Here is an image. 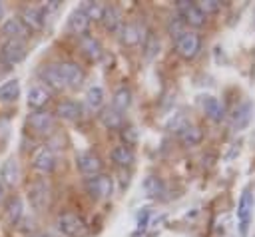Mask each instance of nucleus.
I'll return each instance as SVG.
<instances>
[{
  "instance_id": "f257e3e1",
  "label": "nucleus",
  "mask_w": 255,
  "mask_h": 237,
  "mask_svg": "<svg viewBox=\"0 0 255 237\" xmlns=\"http://www.w3.org/2000/svg\"><path fill=\"white\" fill-rule=\"evenodd\" d=\"M58 229L66 237H88L90 235V229H88L86 221L78 213H72V211H66V213L58 215Z\"/></svg>"
},
{
  "instance_id": "f03ea898",
  "label": "nucleus",
  "mask_w": 255,
  "mask_h": 237,
  "mask_svg": "<svg viewBox=\"0 0 255 237\" xmlns=\"http://www.w3.org/2000/svg\"><path fill=\"white\" fill-rule=\"evenodd\" d=\"M175 52L177 56H181L183 60H191L199 54L201 50V38L197 32H183L181 36L175 38Z\"/></svg>"
},
{
  "instance_id": "7ed1b4c3",
  "label": "nucleus",
  "mask_w": 255,
  "mask_h": 237,
  "mask_svg": "<svg viewBox=\"0 0 255 237\" xmlns=\"http://www.w3.org/2000/svg\"><path fill=\"white\" fill-rule=\"evenodd\" d=\"M86 191L96 199H108L114 193V179L110 175L98 173L92 177H86Z\"/></svg>"
},
{
  "instance_id": "20e7f679",
  "label": "nucleus",
  "mask_w": 255,
  "mask_h": 237,
  "mask_svg": "<svg viewBox=\"0 0 255 237\" xmlns=\"http://www.w3.org/2000/svg\"><path fill=\"white\" fill-rule=\"evenodd\" d=\"M28 203L34 211H44L50 203V185L44 179H36L28 185Z\"/></svg>"
},
{
  "instance_id": "39448f33",
  "label": "nucleus",
  "mask_w": 255,
  "mask_h": 237,
  "mask_svg": "<svg viewBox=\"0 0 255 237\" xmlns=\"http://www.w3.org/2000/svg\"><path fill=\"white\" fill-rule=\"evenodd\" d=\"M28 54L26 42L24 40H6L0 48V60L8 66H16L20 64Z\"/></svg>"
},
{
  "instance_id": "423d86ee",
  "label": "nucleus",
  "mask_w": 255,
  "mask_h": 237,
  "mask_svg": "<svg viewBox=\"0 0 255 237\" xmlns=\"http://www.w3.org/2000/svg\"><path fill=\"white\" fill-rule=\"evenodd\" d=\"M251 213H253V195H251L249 189H245L241 193V197H239V203H237V221H239L241 237H247V233H249Z\"/></svg>"
},
{
  "instance_id": "0eeeda50",
  "label": "nucleus",
  "mask_w": 255,
  "mask_h": 237,
  "mask_svg": "<svg viewBox=\"0 0 255 237\" xmlns=\"http://www.w3.org/2000/svg\"><path fill=\"white\" fill-rule=\"evenodd\" d=\"M28 125L36 133H50L56 125V116L48 110H36L28 116Z\"/></svg>"
},
{
  "instance_id": "6e6552de",
  "label": "nucleus",
  "mask_w": 255,
  "mask_h": 237,
  "mask_svg": "<svg viewBox=\"0 0 255 237\" xmlns=\"http://www.w3.org/2000/svg\"><path fill=\"white\" fill-rule=\"evenodd\" d=\"M58 72H60L66 88H80L84 78H86L84 68L78 66L76 62H62V64H58Z\"/></svg>"
},
{
  "instance_id": "1a4fd4ad",
  "label": "nucleus",
  "mask_w": 255,
  "mask_h": 237,
  "mask_svg": "<svg viewBox=\"0 0 255 237\" xmlns=\"http://www.w3.org/2000/svg\"><path fill=\"white\" fill-rule=\"evenodd\" d=\"M76 167H78L86 177H92V175L102 173L104 161H102L100 155H96L94 151H82V153L76 155Z\"/></svg>"
},
{
  "instance_id": "9d476101",
  "label": "nucleus",
  "mask_w": 255,
  "mask_h": 237,
  "mask_svg": "<svg viewBox=\"0 0 255 237\" xmlns=\"http://www.w3.org/2000/svg\"><path fill=\"white\" fill-rule=\"evenodd\" d=\"M177 14L181 16V20L193 28H199L205 24V14L195 6V2H187V0H179L177 2Z\"/></svg>"
},
{
  "instance_id": "9b49d317",
  "label": "nucleus",
  "mask_w": 255,
  "mask_h": 237,
  "mask_svg": "<svg viewBox=\"0 0 255 237\" xmlns=\"http://www.w3.org/2000/svg\"><path fill=\"white\" fill-rule=\"evenodd\" d=\"M32 167L40 173H50L56 167V153L48 145H40L32 155Z\"/></svg>"
},
{
  "instance_id": "f8f14e48",
  "label": "nucleus",
  "mask_w": 255,
  "mask_h": 237,
  "mask_svg": "<svg viewBox=\"0 0 255 237\" xmlns=\"http://www.w3.org/2000/svg\"><path fill=\"white\" fill-rule=\"evenodd\" d=\"M44 20H46V14L38 6H26L20 14V22L28 32H40L44 28Z\"/></svg>"
},
{
  "instance_id": "ddd939ff",
  "label": "nucleus",
  "mask_w": 255,
  "mask_h": 237,
  "mask_svg": "<svg viewBox=\"0 0 255 237\" xmlns=\"http://www.w3.org/2000/svg\"><path fill=\"white\" fill-rule=\"evenodd\" d=\"M118 36H120V42L124 46H137L145 38L143 28L137 22H126V24H122V28L118 30Z\"/></svg>"
},
{
  "instance_id": "4468645a",
  "label": "nucleus",
  "mask_w": 255,
  "mask_h": 237,
  "mask_svg": "<svg viewBox=\"0 0 255 237\" xmlns=\"http://www.w3.org/2000/svg\"><path fill=\"white\" fill-rule=\"evenodd\" d=\"M90 18L84 14V10L82 8H76V10H72L70 12V16H68V32H72V34H76V36H86V32L90 30Z\"/></svg>"
},
{
  "instance_id": "2eb2a0df",
  "label": "nucleus",
  "mask_w": 255,
  "mask_h": 237,
  "mask_svg": "<svg viewBox=\"0 0 255 237\" xmlns=\"http://www.w3.org/2000/svg\"><path fill=\"white\" fill-rule=\"evenodd\" d=\"M50 98H52L50 90L46 86H42V84H36V86H32L28 90L26 104H28V108H32L36 112V110H44V106L50 102Z\"/></svg>"
},
{
  "instance_id": "dca6fc26",
  "label": "nucleus",
  "mask_w": 255,
  "mask_h": 237,
  "mask_svg": "<svg viewBox=\"0 0 255 237\" xmlns=\"http://www.w3.org/2000/svg\"><path fill=\"white\" fill-rule=\"evenodd\" d=\"M24 215V201L20 195H10L6 199V205H4V217L8 221V225H18V221L22 219Z\"/></svg>"
},
{
  "instance_id": "f3484780",
  "label": "nucleus",
  "mask_w": 255,
  "mask_h": 237,
  "mask_svg": "<svg viewBox=\"0 0 255 237\" xmlns=\"http://www.w3.org/2000/svg\"><path fill=\"white\" fill-rule=\"evenodd\" d=\"M20 181V165L14 157H8L0 167V183L4 187H14Z\"/></svg>"
},
{
  "instance_id": "a211bd4d",
  "label": "nucleus",
  "mask_w": 255,
  "mask_h": 237,
  "mask_svg": "<svg viewBox=\"0 0 255 237\" xmlns=\"http://www.w3.org/2000/svg\"><path fill=\"white\" fill-rule=\"evenodd\" d=\"M251 114H253V104L251 102H243L241 106H237L231 114V127L235 131H241L249 125L251 121Z\"/></svg>"
},
{
  "instance_id": "6ab92c4d",
  "label": "nucleus",
  "mask_w": 255,
  "mask_h": 237,
  "mask_svg": "<svg viewBox=\"0 0 255 237\" xmlns=\"http://www.w3.org/2000/svg\"><path fill=\"white\" fill-rule=\"evenodd\" d=\"M199 104H201V108H203V112L207 114V118L209 119H213V121H221L223 119V116H225V108H223V104L215 98V96H201L199 98Z\"/></svg>"
},
{
  "instance_id": "aec40b11",
  "label": "nucleus",
  "mask_w": 255,
  "mask_h": 237,
  "mask_svg": "<svg viewBox=\"0 0 255 237\" xmlns=\"http://www.w3.org/2000/svg\"><path fill=\"white\" fill-rule=\"evenodd\" d=\"M98 118H100L102 125L108 127V129H122V127H124V114L118 112V110L112 108V106L102 108L100 114H98Z\"/></svg>"
},
{
  "instance_id": "412c9836",
  "label": "nucleus",
  "mask_w": 255,
  "mask_h": 237,
  "mask_svg": "<svg viewBox=\"0 0 255 237\" xmlns=\"http://www.w3.org/2000/svg\"><path fill=\"white\" fill-rule=\"evenodd\" d=\"M2 34L8 38V40H24L30 32L24 28V24L20 22V18H6L2 22Z\"/></svg>"
},
{
  "instance_id": "4be33fe9",
  "label": "nucleus",
  "mask_w": 255,
  "mask_h": 237,
  "mask_svg": "<svg viewBox=\"0 0 255 237\" xmlns=\"http://www.w3.org/2000/svg\"><path fill=\"white\" fill-rule=\"evenodd\" d=\"M80 50H82V52L86 54V58L92 60V62H98V60L102 58V54H104V48H102L100 40L94 38V36H88V34L80 38Z\"/></svg>"
},
{
  "instance_id": "5701e85b",
  "label": "nucleus",
  "mask_w": 255,
  "mask_h": 237,
  "mask_svg": "<svg viewBox=\"0 0 255 237\" xmlns=\"http://www.w3.org/2000/svg\"><path fill=\"white\" fill-rule=\"evenodd\" d=\"M102 24H104V28L108 30V32H116L118 34V30L122 28V24H124V20H122V12L116 8V6H104V12H102Z\"/></svg>"
},
{
  "instance_id": "b1692460",
  "label": "nucleus",
  "mask_w": 255,
  "mask_h": 237,
  "mask_svg": "<svg viewBox=\"0 0 255 237\" xmlns=\"http://www.w3.org/2000/svg\"><path fill=\"white\" fill-rule=\"evenodd\" d=\"M40 76L42 80L46 82V88H52V90H66V84L58 72V64H48L40 70Z\"/></svg>"
},
{
  "instance_id": "393cba45",
  "label": "nucleus",
  "mask_w": 255,
  "mask_h": 237,
  "mask_svg": "<svg viewBox=\"0 0 255 237\" xmlns=\"http://www.w3.org/2000/svg\"><path fill=\"white\" fill-rule=\"evenodd\" d=\"M56 116H58L60 119L74 121V119H78V118L82 116V106L76 104L74 100H64V102L58 104V108H56Z\"/></svg>"
},
{
  "instance_id": "a878e982",
  "label": "nucleus",
  "mask_w": 255,
  "mask_h": 237,
  "mask_svg": "<svg viewBox=\"0 0 255 237\" xmlns=\"http://www.w3.org/2000/svg\"><path fill=\"white\" fill-rule=\"evenodd\" d=\"M110 157H112V161H114L116 165H120V167H129V165L135 161V153H133V149L128 147V145H116V147L112 149Z\"/></svg>"
},
{
  "instance_id": "bb28decb",
  "label": "nucleus",
  "mask_w": 255,
  "mask_h": 237,
  "mask_svg": "<svg viewBox=\"0 0 255 237\" xmlns=\"http://www.w3.org/2000/svg\"><path fill=\"white\" fill-rule=\"evenodd\" d=\"M175 135L179 137V141H181L183 145H197V143L201 141V129H199L197 125L189 123V121H187L185 127L179 129Z\"/></svg>"
},
{
  "instance_id": "cd10ccee",
  "label": "nucleus",
  "mask_w": 255,
  "mask_h": 237,
  "mask_svg": "<svg viewBox=\"0 0 255 237\" xmlns=\"http://www.w3.org/2000/svg\"><path fill=\"white\" fill-rule=\"evenodd\" d=\"M129 104H131V92L126 86H122L120 90H116V94L112 98V108H116L118 112H126L129 108Z\"/></svg>"
},
{
  "instance_id": "c85d7f7f",
  "label": "nucleus",
  "mask_w": 255,
  "mask_h": 237,
  "mask_svg": "<svg viewBox=\"0 0 255 237\" xmlns=\"http://www.w3.org/2000/svg\"><path fill=\"white\" fill-rule=\"evenodd\" d=\"M141 50H143L145 60H153V56L159 52V38L153 32H147L143 42H141Z\"/></svg>"
},
{
  "instance_id": "c756f323",
  "label": "nucleus",
  "mask_w": 255,
  "mask_h": 237,
  "mask_svg": "<svg viewBox=\"0 0 255 237\" xmlns=\"http://www.w3.org/2000/svg\"><path fill=\"white\" fill-rule=\"evenodd\" d=\"M86 104L90 110H100L104 106V90L102 86H92L86 92Z\"/></svg>"
},
{
  "instance_id": "7c9ffc66",
  "label": "nucleus",
  "mask_w": 255,
  "mask_h": 237,
  "mask_svg": "<svg viewBox=\"0 0 255 237\" xmlns=\"http://www.w3.org/2000/svg\"><path fill=\"white\" fill-rule=\"evenodd\" d=\"M20 94V84L18 80H8L0 86V102H14Z\"/></svg>"
},
{
  "instance_id": "2f4dec72",
  "label": "nucleus",
  "mask_w": 255,
  "mask_h": 237,
  "mask_svg": "<svg viewBox=\"0 0 255 237\" xmlns=\"http://www.w3.org/2000/svg\"><path fill=\"white\" fill-rule=\"evenodd\" d=\"M167 32L171 34V38H177L185 32V22L181 20L179 14H173V16L167 18Z\"/></svg>"
},
{
  "instance_id": "473e14b6",
  "label": "nucleus",
  "mask_w": 255,
  "mask_h": 237,
  "mask_svg": "<svg viewBox=\"0 0 255 237\" xmlns=\"http://www.w3.org/2000/svg\"><path fill=\"white\" fill-rule=\"evenodd\" d=\"M80 8H82L84 14L90 18V22H92V20H100V18H102V12H104V6H102L100 2H84Z\"/></svg>"
},
{
  "instance_id": "72a5a7b5",
  "label": "nucleus",
  "mask_w": 255,
  "mask_h": 237,
  "mask_svg": "<svg viewBox=\"0 0 255 237\" xmlns=\"http://www.w3.org/2000/svg\"><path fill=\"white\" fill-rule=\"evenodd\" d=\"M195 6L207 16V14H215L221 8V2L219 0H203V2H195Z\"/></svg>"
},
{
  "instance_id": "f704fd0d",
  "label": "nucleus",
  "mask_w": 255,
  "mask_h": 237,
  "mask_svg": "<svg viewBox=\"0 0 255 237\" xmlns=\"http://www.w3.org/2000/svg\"><path fill=\"white\" fill-rule=\"evenodd\" d=\"M122 137H124V145H133L135 139H137V133H135V127H122Z\"/></svg>"
},
{
  "instance_id": "c9c22d12",
  "label": "nucleus",
  "mask_w": 255,
  "mask_h": 237,
  "mask_svg": "<svg viewBox=\"0 0 255 237\" xmlns=\"http://www.w3.org/2000/svg\"><path fill=\"white\" fill-rule=\"evenodd\" d=\"M159 187H161V183H159V179L157 177H147L145 179V189H147V193L149 195H157V191H159Z\"/></svg>"
},
{
  "instance_id": "e433bc0d",
  "label": "nucleus",
  "mask_w": 255,
  "mask_h": 237,
  "mask_svg": "<svg viewBox=\"0 0 255 237\" xmlns=\"http://www.w3.org/2000/svg\"><path fill=\"white\" fill-rule=\"evenodd\" d=\"M4 191H6V187H4V185H2V183H0V201H2V199H4Z\"/></svg>"
},
{
  "instance_id": "4c0bfd02",
  "label": "nucleus",
  "mask_w": 255,
  "mask_h": 237,
  "mask_svg": "<svg viewBox=\"0 0 255 237\" xmlns=\"http://www.w3.org/2000/svg\"><path fill=\"white\" fill-rule=\"evenodd\" d=\"M4 14V6H2V2H0V16Z\"/></svg>"
},
{
  "instance_id": "58836bf2",
  "label": "nucleus",
  "mask_w": 255,
  "mask_h": 237,
  "mask_svg": "<svg viewBox=\"0 0 255 237\" xmlns=\"http://www.w3.org/2000/svg\"><path fill=\"white\" fill-rule=\"evenodd\" d=\"M32 237H46V235H32Z\"/></svg>"
}]
</instances>
